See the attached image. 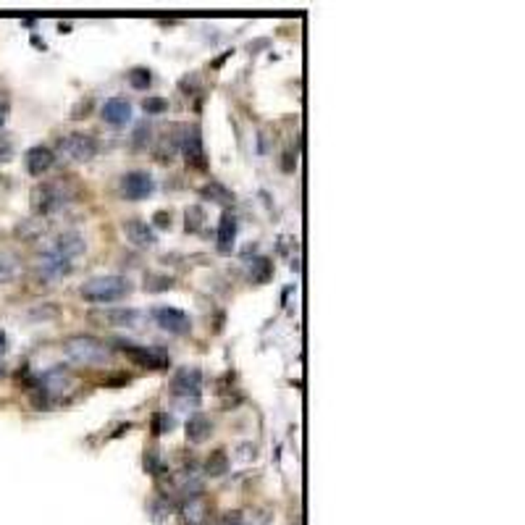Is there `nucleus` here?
I'll list each match as a JSON object with an SVG mask.
<instances>
[{
    "mask_svg": "<svg viewBox=\"0 0 525 525\" xmlns=\"http://www.w3.org/2000/svg\"><path fill=\"white\" fill-rule=\"evenodd\" d=\"M171 428H174V418H168V412H155L152 415V434L155 436L165 434Z\"/></svg>",
    "mask_w": 525,
    "mask_h": 525,
    "instance_id": "nucleus-25",
    "label": "nucleus"
},
{
    "mask_svg": "<svg viewBox=\"0 0 525 525\" xmlns=\"http://www.w3.org/2000/svg\"><path fill=\"white\" fill-rule=\"evenodd\" d=\"M90 320L97 326H110V329H135L139 323V313L132 307H105L90 313Z\"/></svg>",
    "mask_w": 525,
    "mask_h": 525,
    "instance_id": "nucleus-8",
    "label": "nucleus"
},
{
    "mask_svg": "<svg viewBox=\"0 0 525 525\" xmlns=\"http://www.w3.org/2000/svg\"><path fill=\"white\" fill-rule=\"evenodd\" d=\"M74 192L69 189L66 181H45V184H37L32 189V208L37 215H50V213H58L60 208H66L71 202Z\"/></svg>",
    "mask_w": 525,
    "mask_h": 525,
    "instance_id": "nucleus-3",
    "label": "nucleus"
},
{
    "mask_svg": "<svg viewBox=\"0 0 525 525\" xmlns=\"http://www.w3.org/2000/svg\"><path fill=\"white\" fill-rule=\"evenodd\" d=\"M152 221H155V226H158V229H168V226H171V213H165V210H158V213L152 215Z\"/></svg>",
    "mask_w": 525,
    "mask_h": 525,
    "instance_id": "nucleus-29",
    "label": "nucleus"
},
{
    "mask_svg": "<svg viewBox=\"0 0 525 525\" xmlns=\"http://www.w3.org/2000/svg\"><path fill=\"white\" fill-rule=\"evenodd\" d=\"M210 434H213V423H210L208 415H202V412L189 415V420H187V439H189L192 444L208 441Z\"/></svg>",
    "mask_w": 525,
    "mask_h": 525,
    "instance_id": "nucleus-18",
    "label": "nucleus"
},
{
    "mask_svg": "<svg viewBox=\"0 0 525 525\" xmlns=\"http://www.w3.org/2000/svg\"><path fill=\"white\" fill-rule=\"evenodd\" d=\"M60 150L66 152L71 161L76 163H87L92 161L95 155H97V139L92 135H84V132H71V135H66L60 139Z\"/></svg>",
    "mask_w": 525,
    "mask_h": 525,
    "instance_id": "nucleus-4",
    "label": "nucleus"
},
{
    "mask_svg": "<svg viewBox=\"0 0 525 525\" xmlns=\"http://www.w3.org/2000/svg\"><path fill=\"white\" fill-rule=\"evenodd\" d=\"M5 349H8V336H5L3 331H0V355H3Z\"/></svg>",
    "mask_w": 525,
    "mask_h": 525,
    "instance_id": "nucleus-31",
    "label": "nucleus"
},
{
    "mask_svg": "<svg viewBox=\"0 0 525 525\" xmlns=\"http://www.w3.org/2000/svg\"><path fill=\"white\" fill-rule=\"evenodd\" d=\"M53 163H56V155L45 145H34V148L24 152V168H27L30 176H45L47 171L53 168Z\"/></svg>",
    "mask_w": 525,
    "mask_h": 525,
    "instance_id": "nucleus-11",
    "label": "nucleus"
},
{
    "mask_svg": "<svg viewBox=\"0 0 525 525\" xmlns=\"http://www.w3.org/2000/svg\"><path fill=\"white\" fill-rule=\"evenodd\" d=\"M79 294L92 305H110L132 294V281L126 276H95L82 284Z\"/></svg>",
    "mask_w": 525,
    "mask_h": 525,
    "instance_id": "nucleus-1",
    "label": "nucleus"
},
{
    "mask_svg": "<svg viewBox=\"0 0 525 525\" xmlns=\"http://www.w3.org/2000/svg\"><path fill=\"white\" fill-rule=\"evenodd\" d=\"M181 150H184V158L192 168H205L208 161H205V148H202V139H200V129L192 126V129H184V137H181Z\"/></svg>",
    "mask_w": 525,
    "mask_h": 525,
    "instance_id": "nucleus-12",
    "label": "nucleus"
},
{
    "mask_svg": "<svg viewBox=\"0 0 525 525\" xmlns=\"http://www.w3.org/2000/svg\"><path fill=\"white\" fill-rule=\"evenodd\" d=\"M174 286V281L168 279V276H148L145 279V289H150V292H163V289H171Z\"/></svg>",
    "mask_w": 525,
    "mask_h": 525,
    "instance_id": "nucleus-26",
    "label": "nucleus"
},
{
    "mask_svg": "<svg viewBox=\"0 0 525 525\" xmlns=\"http://www.w3.org/2000/svg\"><path fill=\"white\" fill-rule=\"evenodd\" d=\"M126 79H129V84L135 87V90H148L152 84V71L150 69H132L129 74H126Z\"/></svg>",
    "mask_w": 525,
    "mask_h": 525,
    "instance_id": "nucleus-21",
    "label": "nucleus"
},
{
    "mask_svg": "<svg viewBox=\"0 0 525 525\" xmlns=\"http://www.w3.org/2000/svg\"><path fill=\"white\" fill-rule=\"evenodd\" d=\"M119 347L126 358H132V360H135L137 365H142V368H155V371H158V368H163L165 365L163 355H155V352L148 349V347L132 345V342H119Z\"/></svg>",
    "mask_w": 525,
    "mask_h": 525,
    "instance_id": "nucleus-16",
    "label": "nucleus"
},
{
    "mask_svg": "<svg viewBox=\"0 0 525 525\" xmlns=\"http://www.w3.org/2000/svg\"><path fill=\"white\" fill-rule=\"evenodd\" d=\"M184 218H187V224H184L187 226V231H192V234H195V231H200L202 224H205V210L200 208V205H189L187 213H184Z\"/></svg>",
    "mask_w": 525,
    "mask_h": 525,
    "instance_id": "nucleus-23",
    "label": "nucleus"
},
{
    "mask_svg": "<svg viewBox=\"0 0 525 525\" xmlns=\"http://www.w3.org/2000/svg\"><path fill=\"white\" fill-rule=\"evenodd\" d=\"M226 470H229V457H226L224 450L213 452L208 457V473L210 476H224Z\"/></svg>",
    "mask_w": 525,
    "mask_h": 525,
    "instance_id": "nucleus-24",
    "label": "nucleus"
},
{
    "mask_svg": "<svg viewBox=\"0 0 525 525\" xmlns=\"http://www.w3.org/2000/svg\"><path fill=\"white\" fill-rule=\"evenodd\" d=\"M37 270H40L45 279H63V276H69V273L74 270V263L66 260V257L53 255V253L47 250V253H43V255L37 257Z\"/></svg>",
    "mask_w": 525,
    "mask_h": 525,
    "instance_id": "nucleus-15",
    "label": "nucleus"
},
{
    "mask_svg": "<svg viewBox=\"0 0 525 525\" xmlns=\"http://www.w3.org/2000/svg\"><path fill=\"white\" fill-rule=\"evenodd\" d=\"M84 250H87V242L79 231H63L50 244V253L66 260H76L79 255H84Z\"/></svg>",
    "mask_w": 525,
    "mask_h": 525,
    "instance_id": "nucleus-10",
    "label": "nucleus"
},
{
    "mask_svg": "<svg viewBox=\"0 0 525 525\" xmlns=\"http://www.w3.org/2000/svg\"><path fill=\"white\" fill-rule=\"evenodd\" d=\"M124 234H126V240L132 242L135 247H142V250H148V247H155V231H152L150 226L145 224V221H139V218H129V221H124Z\"/></svg>",
    "mask_w": 525,
    "mask_h": 525,
    "instance_id": "nucleus-14",
    "label": "nucleus"
},
{
    "mask_svg": "<svg viewBox=\"0 0 525 525\" xmlns=\"http://www.w3.org/2000/svg\"><path fill=\"white\" fill-rule=\"evenodd\" d=\"M63 352L79 365H105L110 362V349L90 334H74L63 339Z\"/></svg>",
    "mask_w": 525,
    "mask_h": 525,
    "instance_id": "nucleus-2",
    "label": "nucleus"
},
{
    "mask_svg": "<svg viewBox=\"0 0 525 525\" xmlns=\"http://www.w3.org/2000/svg\"><path fill=\"white\" fill-rule=\"evenodd\" d=\"M71 386H74V375L69 373L63 365L50 368V371L43 373V378H40V394H43V399H40L37 405H47L53 397H60L63 391H69Z\"/></svg>",
    "mask_w": 525,
    "mask_h": 525,
    "instance_id": "nucleus-6",
    "label": "nucleus"
},
{
    "mask_svg": "<svg viewBox=\"0 0 525 525\" xmlns=\"http://www.w3.org/2000/svg\"><path fill=\"white\" fill-rule=\"evenodd\" d=\"M19 273H21V260L8 250H0V284H11L14 279H19Z\"/></svg>",
    "mask_w": 525,
    "mask_h": 525,
    "instance_id": "nucleus-19",
    "label": "nucleus"
},
{
    "mask_svg": "<svg viewBox=\"0 0 525 525\" xmlns=\"http://www.w3.org/2000/svg\"><path fill=\"white\" fill-rule=\"evenodd\" d=\"M103 121L110 126H126L132 121V103L126 97H108L103 103Z\"/></svg>",
    "mask_w": 525,
    "mask_h": 525,
    "instance_id": "nucleus-13",
    "label": "nucleus"
},
{
    "mask_svg": "<svg viewBox=\"0 0 525 525\" xmlns=\"http://www.w3.org/2000/svg\"><path fill=\"white\" fill-rule=\"evenodd\" d=\"M14 158V142H11V137L0 135V163H8Z\"/></svg>",
    "mask_w": 525,
    "mask_h": 525,
    "instance_id": "nucleus-28",
    "label": "nucleus"
},
{
    "mask_svg": "<svg viewBox=\"0 0 525 525\" xmlns=\"http://www.w3.org/2000/svg\"><path fill=\"white\" fill-rule=\"evenodd\" d=\"M200 389H202V371L195 368V365L179 368L171 378V394L179 397V399H192L195 402L200 397Z\"/></svg>",
    "mask_w": 525,
    "mask_h": 525,
    "instance_id": "nucleus-5",
    "label": "nucleus"
},
{
    "mask_svg": "<svg viewBox=\"0 0 525 525\" xmlns=\"http://www.w3.org/2000/svg\"><path fill=\"white\" fill-rule=\"evenodd\" d=\"M145 135H150V126H148V124H142V126L137 129V135H135L137 148H142V145H145V139H150V137H145Z\"/></svg>",
    "mask_w": 525,
    "mask_h": 525,
    "instance_id": "nucleus-30",
    "label": "nucleus"
},
{
    "mask_svg": "<svg viewBox=\"0 0 525 525\" xmlns=\"http://www.w3.org/2000/svg\"><path fill=\"white\" fill-rule=\"evenodd\" d=\"M218 253L221 255H229L234 250V242H237V215L226 210L221 215V224H218Z\"/></svg>",
    "mask_w": 525,
    "mask_h": 525,
    "instance_id": "nucleus-17",
    "label": "nucleus"
},
{
    "mask_svg": "<svg viewBox=\"0 0 525 525\" xmlns=\"http://www.w3.org/2000/svg\"><path fill=\"white\" fill-rule=\"evenodd\" d=\"M270 276H273V263H270L268 257H255V260L250 263V279H253V284H268Z\"/></svg>",
    "mask_w": 525,
    "mask_h": 525,
    "instance_id": "nucleus-20",
    "label": "nucleus"
},
{
    "mask_svg": "<svg viewBox=\"0 0 525 525\" xmlns=\"http://www.w3.org/2000/svg\"><path fill=\"white\" fill-rule=\"evenodd\" d=\"M152 318H155V323L161 326L163 331L168 334H176V336H184V334H189L192 331V320H189V315L181 313L179 307H155L152 310Z\"/></svg>",
    "mask_w": 525,
    "mask_h": 525,
    "instance_id": "nucleus-9",
    "label": "nucleus"
},
{
    "mask_svg": "<svg viewBox=\"0 0 525 525\" xmlns=\"http://www.w3.org/2000/svg\"><path fill=\"white\" fill-rule=\"evenodd\" d=\"M3 375H5V365H3V362H0V378H3Z\"/></svg>",
    "mask_w": 525,
    "mask_h": 525,
    "instance_id": "nucleus-32",
    "label": "nucleus"
},
{
    "mask_svg": "<svg viewBox=\"0 0 525 525\" xmlns=\"http://www.w3.org/2000/svg\"><path fill=\"white\" fill-rule=\"evenodd\" d=\"M155 192V179H152L148 171H129L121 176V195L132 202L139 200H148Z\"/></svg>",
    "mask_w": 525,
    "mask_h": 525,
    "instance_id": "nucleus-7",
    "label": "nucleus"
},
{
    "mask_svg": "<svg viewBox=\"0 0 525 525\" xmlns=\"http://www.w3.org/2000/svg\"><path fill=\"white\" fill-rule=\"evenodd\" d=\"M202 197H208L210 202H218V205H226V202H231V195H229V189L221 187L218 181H210L208 187L202 189Z\"/></svg>",
    "mask_w": 525,
    "mask_h": 525,
    "instance_id": "nucleus-22",
    "label": "nucleus"
},
{
    "mask_svg": "<svg viewBox=\"0 0 525 525\" xmlns=\"http://www.w3.org/2000/svg\"><path fill=\"white\" fill-rule=\"evenodd\" d=\"M142 108H145L148 116H161L163 110H168V103H165L163 97H148V100L142 103Z\"/></svg>",
    "mask_w": 525,
    "mask_h": 525,
    "instance_id": "nucleus-27",
    "label": "nucleus"
}]
</instances>
